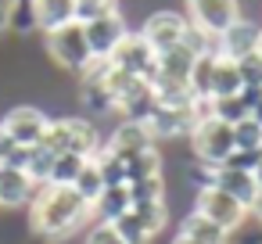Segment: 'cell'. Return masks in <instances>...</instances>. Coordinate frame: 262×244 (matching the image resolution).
I'll return each instance as SVG.
<instances>
[{
	"label": "cell",
	"mask_w": 262,
	"mask_h": 244,
	"mask_svg": "<svg viewBox=\"0 0 262 244\" xmlns=\"http://www.w3.org/2000/svg\"><path fill=\"white\" fill-rule=\"evenodd\" d=\"M29 15H33V29L47 36L76 22V0H29Z\"/></svg>",
	"instance_id": "cell-16"
},
{
	"label": "cell",
	"mask_w": 262,
	"mask_h": 244,
	"mask_svg": "<svg viewBox=\"0 0 262 244\" xmlns=\"http://www.w3.org/2000/svg\"><path fill=\"white\" fill-rule=\"evenodd\" d=\"M47 126H51V115L43 108H36V104H15V108L4 112V119H0V129L22 147H36L43 140Z\"/></svg>",
	"instance_id": "cell-6"
},
{
	"label": "cell",
	"mask_w": 262,
	"mask_h": 244,
	"mask_svg": "<svg viewBox=\"0 0 262 244\" xmlns=\"http://www.w3.org/2000/svg\"><path fill=\"white\" fill-rule=\"evenodd\" d=\"M155 90H151V83L147 79H137L129 90H126V97L119 101V115L126 119V122H147L151 115H155Z\"/></svg>",
	"instance_id": "cell-18"
},
{
	"label": "cell",
	"mask_w": 262,
	"mask_h": 244,
	"mask_svg": "<svg viewBox=\"0 0 262 244\" xmlns=\"http://www.w3.org/2000/svg\"><path fill=\"white\" fill-rule=\"evenodd\" d=\"M104 147H108L112 154H119L122 162H129V158L151 151V147H155V137H151V129H147L144 122H126V119H122V122L112 129V137L104 140Z\"/></svg>",
	"instance_id": "cell-12"
},
{
	"label": "cell",
	"mask_w": 262,
	"mask_h": 244,
	"mask_svg": "<svg viewBox=\"0 0 262 244\" xmlns=\"http://www.w3.org/2000/svg\"><path fill=\"white\" fill-rule=\"evenodd\" d=\"M237 72H241V83L244 86H262V54H248L237 61Z\"/></svg>",
	"instance_id": "cell-34"
},
{
	"label": "cell",
	"mask_w": 262,
	"mask_h": 244,
	"mask_svg": "<svg viewBox=\"0 0 262 244\" xmlns=\"http://www.w3.org/2000/svg\"><path fill=\"white\" fill-rule=\"evenodd\" d=\"M169 244H194V240H190V237H183V233H176V237H172Z\"/></svg>",
	"instance_id": "cell-41"
},
{
	"label": "cell",
	"mask_w": 262,
	"mask_h": 244,
	"mask_svg": "<svg viewBox=\"0 0 262 244\" xmlns=\"http://www.w3.org/2000/svg\"><path fill=\"white\" fill-rule=\"evenodd\" d=\"M187 15L194 29L219 36L241 18V0H187Z\"/></svg>",
	"instance_id": "cell-8"
},
{
	"label": "cell",
	"mask_w": 262,
	"mask_h": 244,
	"mask_svg": "<svg viewBox=\"0 0 262 244\" xmlns=\"http://www.w3.org/2000/svg\"><path fill=\"white\" fill-rule=\"evenodd\" d=\"M43 43H47V58H51L58 69L72 72V76H83V72H86V65L94 61L90 43H86V33H83V26H79V22H72V26H61V29L47 33V36H43Z\"/></svg>",
	"instance_id": "cell-3"
},
{
	"label": "cell",
	"mask_w": 262,
	"mask_h": 244,
	"mask_svg": "<svg viewBox=\"0 0 262 244\" xmlns=\"http://www.w3.org/2000/svg\"><path fill=\"white\" fill-rule=\"evenodd\" d=\"M151 176H162V154H158V147H151V151H144V154H137V158L126 162V187L140 183V180H151Z\"/></svg>",
	"instance_id": "cell-23"
},
{
	"label": "cell",
	"mask_w": 262,
	"mask_h": 244,
	"mask_svg": "<svg viewBox=\"0 0 262 244\" xmlns=\"http://www.w3.org/2000/svg\"><path fill=\"white\" fill-rule=\"evenodd\" d=\"M40 147L51 151L54 158H58V154L94 158L104 144H101V133H97L94 119H83V115H61V119H51V126H47Z\"/></svg>",
	"instance_id": "cell-2"
},
{
	"label": "cell",
	"mask_w": 262,
	"mask_h": 244,
	"mask_svg": "<svg viewBox=\"0 0 262 244\" xmlns=\"http://www.w3.org/2000/svg\"><path fill=\"white\" fill-rule=\"evenodd\" d=\"M94 165H97L104 187H126V162H122L119 154H112L108 147H101V151L94 154Z\"/></svg>",
	"instance_id": "cell-25"
},
{
	"label": "cell",
	"mask_w": 262,
	"mask_h": 244,
	"mask_svg": "<svg viewBox=\"0 0 262 244\" xmlns=\"http://www.w3.org/2000/svg\"><path fill=\"white\" fill-rule=\"evenodd\" d=\"M190 151H194V158H198L205 169L226 165V158L237 151V147H233V126H226V122H219V119L198 122L194 133H190Z\"/></svg>",
	"instance_id": "cell-4"
},
{
	"label": "cell",
	"mask_w": 262,
	"mask_h": 244,
	"mask_svg": "<svg viewBox=\"0 0 262 244\" xmlns=\"http://www.w3.org/2000/svg\"><path fill=\"white\" fill-rule=\"evenodd\" d=\"M255 183H258V190H262V158H258V165H255Z\"/></svg>",
	"instance_id": "cell-40"
},
{
	"label": "cell",
	"mask_w": 262,
	"mask_h": 244,
	"mask_svg": "<svg viewBox=\"0 0 262 244\" xmlns=\"http://www.w3.org/2000/svg\"><path fill=\"white\" fill-rule=\"evenodd\" d=\"M248 215H255V219L262 223V190L255 194V201H251V208H248Z\"/></svg>",
	"instance_id": "cell-37"
},
{
	"label": "cell",
	"mask_w": 262,
	"mask_h": 244,
	"mask_svg": "<svg viewBox=\"0 0 262 244\" xmlns=\"http://www.w3.org/2000/svg\"><path fill=\"white\" fill-rule=\"evenodd\" d=\"M90 158H79V154H58L54 158V169H51V183L47 187H72L76 180H79V172H83V165H86Z\"/></svg>",
	"instance_id": "cell-24"
},
{
	"label": "cell",
	"mask_w": 262,
	"mask_h": 244,
	"mask_svg": "<svg viewBox=\"0 0 262 244\" xmlns=\"http://www.w3.org/2000/svg\"><path fill=\"white\" fill-rule=\"evenodd\" d=\"M241 90H244V83H241L237 61L215 58V76H212V101H215V97H230V94H241Z\"/></svg>",
	"instance_id": "cell-22"
},
{
	"label": "cell",
	"mask_w": 262,
	"mask_h": 244,
	"mask_svg": "<svg viewBox=\"0 0 262 244\" xmlns=\"http://www.w3.org/2000/svg\"><path fill=\"white\" fill-rule=\"evenodd\" d=\"M11 29V0H0V33Z\"/></svg>",
	"instance_id": "cell-36"
},
{
	"label": "cell",
	"mask_w": 262,
	"mask_h": 244,
	"mask_svg": "<svg viewBox=\"0 0 262 244\" xmlns=\"http://www.w3.org/2000/svg\"><path fill=\"white\" fill-rule=\"evenodd\" d=\"M129 208H133L129 187H104V190H101V197L90 205L94 219H97V223H108V226H112L115 219H122Z\"/></svg>",
	"instance_id": "cell-19"
},
{
	"label": "cell",
	"mask_w": 262,
	"mask_h": 244,
	"mask_svg": "<svg viewBox=\"0 0 262 244\" xmlns=\"http://www.w3.org/2000/svg\"><path fill=\"white\" fill-rule=\"evenodd\" d=\"M258 36H262V26H255L248 18H237L226 33L215 36V54L226 58V61H241L248 54H258Z\"/></svg>",
	"instance_id": "cell-11"
},
{
	"label": "cell",
	"mask_w": 262,
	"mask_h": 244,
	"mask_svg": "<svg viewBox=\"0 0 262 244\" xmlns=\"http://www.w3.org/2000/svg\"><path fill=\"white\" fill-rule=\"evenodd\" d=\"M83 33H86L90 54L108 61V58L119 51V43L129 36V26H126L122 11H112V15H104V18H94V22H86V26H83Z\"/></svg>",
	"instance_id": "cell-9"
},
{
	"label": "cell",
	"mask_w": 262,
	"mask_h": 244,
	"mask_svg": "<svg viewBox=\"0 0 262 244\" xmlns=\"http://www.w3.org/2000/svg\"><path fill=\"white\" fill-rule=\"evenodd\" d=\"M72 190L86 201V205H94L97 197H101V190H104V180H101V172H97V165H94V158L83 165V172H79V180L72 183Z\"/></svg>",
	"instance_id": "cell-29"
},
{
	"label": "cell",
	"mask_w": 262,
	"mask_h": 244,
	"mask_svg": "<svg viewBox=\"0 0 262 244\" xmlns=\"http://www.w3.org/2000/svg\"><path fill=\"white\" fill-rule=\"evenodd\" d=\"M190 212H198V215H205L208 223H215V226H223L226 233H233V230H241L244 226V219H248V208L237 201V197H230L226 190H219V187H212V183H205V187H198V197H194V208Z\"/></svg>",
	"instance_id": "cell-5"
},
{
	"label": "cell",
	"mask_w": 262,
	"mask_h": 244,
	"mask_svg": "<svg viewBox=\"0 0 262 244\" xmlns=\"http://www.w3.org/2000/svg\"><path fill=\"white\" fill-rule=\"evenodd\" d=\"M233 147H237V151H251V154H258V151H262V126H258L255 119L237 122V126H233Z\"/></svg>",
	"instance_id": "cell-31"
},
{
	"label": "cell",
	"mask_w": 262,
	"mask_h": 244,
	"mask_svg": "<svg viewBox=\"0 0 262 244\" xmlns=\"http://www.w3.org/2000/svg\"><path fill=\"white\" fill-rule=\"evenodd\" d=\"M90 219H94L90 205L72 187H40L29 205V226L47 240H65L76 230H83Z\"/></svg>",
	"instance_id": "cell-1"
},
{
	"label": "cell",
	"mask_w": 262,
	"mask_h": 244,
	"mask_svg": "<svg viewBox=\"0 0 262 244\" xmlns=\"http://www.w3.org/2000/svg\"><path fill=\"white\" fill-rule=\"evenodd\" d=\"M51 169H54V154H51V151H43L40 144H36V147H29L26 172H29V180H33L36 187H47V183H51Z\"/></svg>",
	"instance_id": "cell-28"
},
{
	"label": "cell",
	"mask_w": 262,
	"mask_h": 244,
	"mask_svg": "<svg viewBox=\"0 0 262 244\" xmlns=\"http://www.w3.org/2000/svg\"><path fill=\"white\" fill-rule=\"evenodd\" d=\"M205 183H212V187L226 190V194H230V197H237L244 208H251V201H255V194H258L255 176H251V172H241V169H230V165L205 169V172H201V187H205Z\"/></svg>",
	"instance_id": "cell-13"
},
{
	"label": "cell",
	"mask_w": 262,
	"mask_h": 244,
	"mask_svg": "<svg viewBox=\"0 0 262 244\" xmlns=\"http://www.w3.org/2000/svg\"><path fill=\"white\" fill-rule=\"evenodd\" d=\"M133 215L144 223V230L151 237H158L169 226V205L165 201H147V205H133Z\"/></svg>",
	"instance_id": "cell-27"
},
{
	"label": "cell",
	"mask_w": 262,
	"mask_h": 244,
	"mask_svg": "<svg viewBox=\"0 0 262 244\" xmlns=\"http://www.w3.org/2000/svg\"><path fill=\"white\" fill-rule=\"evenodd\" d=\"M79 101L90 115H112L115 112V101L101 83H79Z\"/></svg>",
	"instance_id": "cell-26"
},
{
	"label": "cell",
	"mask_w": 262,
	"mask_h": 244,
	"mask_svg": "<svg viewBox=\"0 0 262 244\" xmlns=\"http://www.w3.org/2000/svg\"><path fill=\"white\" fill-rule=\"evenodd\" d=\"M83 244H126V240H122L108 223H94V226L86 230V240H83Z\"/></svg>",
	"instance_id": "cell-35"
},
{
	"label": "cell",
	"mask_w": 262,
	"mask_h": 244,
	"mask_svg": "<svg viewBox=\"0 0 262 244\" xmlns=\"http://www.w3.org/2000/svg\"><path fill=\"white\" fill-rule=\"evenodd\" d=\"M151 129L155 140H176V137H190L194 126H198V115L194 108H155V115L144 122Z\"/></svg>",
	"instance_id": "cell-14"
},
{
	"label": "cell",
	"mask_w": 262,
	"mask_h": 244,
	"mask_svg": "<svg viewBox=\"0 0 262 244\" xmlns=\"http://www.w3.org/2000/svg\"><path fill=\"white\" fill-rule=\"evenodd\" d=\"M129 197H133V205H147V201H165V176H151V180L129 183Z\"/></svg>",
	"instance_id": "cell-32"
},
{
	"label": "cell",
	"mask_w": 262,
	"mask_h": 244,
	"mask_svg": "<svg viewBox=\"0 0 262 244\" xmlns=\"http://www.w3.org/2000/svg\"><path fill=\"white\" fill-rule=\"evenodd\" d=\"M194 61H198V51H194V47L183 40L180 47L155 54V76H162V79H172V83H187V86H190Z\"/></svg>",
	"instance_id": "cell-17"
},
{
	"label": "cell",
	"mask_w": 262,
	"mask_h": 244,
	"mask_svg": "<svg viewBox=\"0 0 262 244\" xmlns=\"http://www.w3.org/2000/svg\"><path fill=\"white\" fill-rule=\"evenodd\" d=\"M112 230H115V233H119L126 244H151V240H155V237L144 230V223L133 215V208H129L122 219H115V223H112Z\"/></svg>",
	"instance_id": "cell-30"
},
{
	"label": "cell",
	"mask_w": 262,
	"mask_h": 244,
	"mask_svg": "<svg viewBox=\"0 0 262 244\" xmlns=\"http://www.w3.org/2000/svg\"><path fill=\"white\" fill-rule=\"evenodd\" d=\"M251 119H255V122H258V126H262V101H258V104H255V112H251Z\"/></svg>",
	"instance_id": "cell-39"
},
{
	"label": "cell",
	"mask_w": 262,
	"mask_h": 244,
	"mask_svg": "<svg viewBox=\"0 0 262 244\" xmlns=\"http://www.w3.org/2000/svg\"><path fill=\"white\" fill-rule=\"evenodd\" d=\"M36 183L29 180L26 169L15 165H0V208H26L36 197Z\"/></svg>",
	"instance_id": "cell-15"
},
{
	"label": "cell",
	"mask_w": 262,
	"mask_h": 244,
	"mask_svg": "<svg viewBox=\"0 0 262 244\" xmlns=\"http://www.w3.org/2000/svg\"><path fill=\"white\" fill-rule=\"evenodd\" d=\"M26 162H29V147H22V144H15L4 129H0V165H15V169H26Z\"/></svg>",
	"instance_id": "cell-33"
},
{
	"label": "cell",
	"mask_w": 262,
	"mask_h": 244,
	"mask_svg": "<svg viewBox=\"0 0 262 244\" xmlns=\"http://www.w3.org/2000/svg\"><path fill=\"white\" fill-rule=\"evenodd\" d=\"M187 33H190V22L183 18V15H176V11H151L147 18H144V26H140V36L147 40V47L155 51V54H162V51H172V47H180L183 40H187Z\"/></svg>",
	"instance_id": "cell-7"
},
{
	"label": "cell",
	"mask_w": 262,
	"mask_h": 244,
	"mask_svg": "<svg viewBox=\"0 0 262 244\" xmlns=\"http://www.w3.org/2000/svg\"><path fill=\"white\" fill-rule=\"evenodd\" d=\"M76 4H90V8H119L115 0H76Z\"/></svg>",
	"instance_id": "cell-38"
},
{
	"label": "cell",
	"mask_w": 262,
	"mask_h": 244,
	"mask_svg": "<svg viewBox=\"0 0 262 244\" xmlns=\"http://www.w3.org/2000/svg\"><path fill=\"white\" fill-rule=\"evenodd\" d=\"M258 54H262V36H258Z\"/></svg>",
	"instance_id": "cell-42"
},
{
	"label": "cell",
	"mask_w": 262,
	"mask_h": 244,
	"mask_svg": "<svg viewBox=\"0 0 262 244\" xmlns=\"http://www.w3.org/2000/svg\"><path fill=\"white\" fill-rule=\"evenodd\" d=\"M147 83L155 90V104L158 108H187L194 101V94H190L187 83H172V79H162V76H151Z\"/></svg>",
	"instance_id": "cell-21"
},
{
	"label": "cell",
	"mask_w": 262,
	"mask_h": 244,
	"mask_svg": "<svg viewBox=\"0 0 262 244\" xmlns=\"http://www.w3.org/2000/svg\"><path fill=\"white\" fill-rule=\"evenodd\" d=\"M108 61H112L119 72L133 76V79H151V76H155V51L147 47V40H144L140 33H129Z\"/></svg>",
	"instance_id": "cell-10"
},
{
	"label": "cell",
	"mask_w": 262,
	"mask_h": 244,
	"mask_svg": "<svg viewBox=\"0 0 262 244\" xmlns=\"http://www.w3.org/2000/svg\"><path fill=\"white\" fill-rule=\"evenodd\" d=\"M180 233H183V237H190L194 244H230V233H226L223 226L208 223V219H205V215H198V212H187V215H183Z\"/></svg>",
	"instance_id": "cell-20"
}]
</instances>
